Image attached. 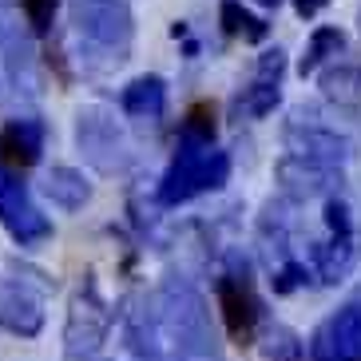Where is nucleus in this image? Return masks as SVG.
Here are the masks:
<instances>
[{
	"label": "nucleus",
	"instance_id": "3",
	"mask_svg": "<svg viewBox=\"0 0 361 361\" xmlns=\"http://www.w3.org/2000/svg\"><path fill=\"white\" fill-rule=\"evenodd\" d=\"M226 179H231V155L226 151L179 143L171 167L163 171L159 187H155V199H159V207H183V202L199 199L207 191H219Z\"/></svg>",
	"mask_w": 361,
	"mask_h": 361
},
{
	"label": "nucleus",
	"instance_id": "27",
	"mask_svg": "<svg viewBox=\"0 0 361 361\" xmlns=\"http://www.w3.org/2000/svg\"><path fill=\"white\" fill-rule=\"evenodd\" d=\"M258 4H262V8H278V4H282V0H258Z\"/></svg>",
	"mask_w": 361,
	"mask_h": 361
},
{
	"label": "nucleus",
	"instance_id": "16",
	"mask_svg": "<svg viewBox=\"0 0 361 361\" xmlns=\"http://www.w3.org/2000/svg\"><path fill=\"white\" fill-rule=\"evenodd\" d=\"M318 274L322 282H341V278L353 270V262H357V243H353V234H329L326 243L318 246Z\"/></svg>",
	"mask_w": 361,
	"mask_h": 361
},
{
	"label": "nucleus",
	"instance_id": "9",
	"mask_svg": "<svg viewBox=\"0 0 361 361\" xmlns=\"http://www.w3.org/2000/svg\"><path fill=\"white\" fill-rule=\"evenodd\" d=\"M214 298H219V310H223V326L231 334V341L246 345V341H255V326L262 318V310H258V298L250 290V278L246 270H231V274H219L214 282Z\"/></svg>",
	"mask_w": 361,
	"mask_h": 361
},
{
	"label": "nucleus",
	"instance_id": "13",
	"mask_svg": "<svg viewBox=\"0 0 361 361\" xmlns=\"http://www.w3.org/2000/svg\"><path fill=\"white\" fill-rule=\"evenodd\" d=\"M44 143H48V123L44 119H36V116L8 119L4 131H0V163L8 171L36 167L44 155Z\"/></svg>",
	"mask_w": 361,
	"mask_h": 361
},
{
	"label": "nucleus",
	"instance_id": "23",
	"mask_svg": "<svg viewBox=\"0 0 361 361\" xmlns=\"http://www.w3.org/2000/svg\"><path fill=\"white\" fill-rule=\"evenodd\" d=\"M306 282H310V270H306V262H298V258H286V262L274 270V278H270L274 294H294V290H302Z\"/></svg>",
	"mask_w": 361,
	"mask_h": 361
},
{
	"label": "nucleus",
	"instance_id": "7",
	"mask_svg": "<svg viewBox=\"0 0 361 361\" xmlns=\"http://www.w3.org/2000/svg\"><path fill=\"white\" fill-rule=\"evenodd\" d=\"M36 270H24V278H0V329L12 338H40L44 329V302L52 282H32Z\"/></svg>",
	"mask_w": 361,
	"mask_h": 361
},
{
	"label": "nucleus",
	"instance_id": "12",
	"mask_svg": "<svg viewBox=\"0 0 361 361\" xmlns=\"http://www.w3.org/2000/svg\"><path fill=\"white\" fill-rule=\"evenodd\" d=\"M274 179L282 183V195L286 202H302V199H318V195H329L334 187L341 183V171L338 167H322V163H310V159H278L274 167Z\"/></svg>",
	"mask_w": 361,
	"mask_h": 361
},
{
	"label": "nucleus",
	"instance_id": "25",
	"mask_svg": "<svg viewBox=\"0 0 361 361\" xmlns=\"http://www.w3.org/2000/svg\"><path fill=\"white\" fill-rule=\"evenodd\" d=\"M282 75H286V52L282 48H270V52L258 56V68H255L258 84H282Z\"/></svg>",
	"mask_w": 361,
	"mask_h": 361
},
{
	"label": "nucleus",
	"instance_id": "5",
	"mask_svg": "<svg viewBox=\"0 0 361 361\" xmlns=\"http://www.w3.org/2000/svg\"><path fill=\"white\" fill-rule=\"evenodd\" d=\"M75 147L99 175H116V171L128 167L131 151L128 139H123V128L116 123V116L107 107H80L75 116Z\"/></svg>",
	"mask_w": 361,
	"mask_h": 361
},
{
	"label": "nucleus",
	"instance_id": "28",
	"mask_svg": "<svg viewBox=\"0 0 361 361\" xmlns=\"http://www.w3.org/2000/svg\"><path fill=\"white\" fill-rule=\"evenodd\" d=\"M4 4H8V0H0V8H4Z\"/></svg>",
	"mask_w": 361,
	"mask_h": 361
},
{
	"label": "nucleus",
	"instance_id": "22",
	"mask_svg": "<svg viewBox=\"0 0 361 361\" xmlns=\"http://www.w3.org/2000/svg\"><path fill=\"white\" fill-rule=\"evenodd\" d=\"M306 350V341L298 338L290 326H270L262 334V357L266 361H298Z\"/></svg>",
	"mask_w": 361,
	"mask_h": 361
},
{
	"label": "nucleus",
	"instance_id": "15",
	"mask_svg": "<svg viewBox=\"0 0 361 361\" xmlns=\"http://www.w3.org/2000/svg\"><path fill=\"white\" fill-rule=\"evenodd\" d=\"M44 195H48L52 207H60V211H84L87 202H92V183H87L84 171L60 163V167H52L44 175Z\"/></svg>",
	"mask_w": 361,
	"mask_h": 361
},
{
	"label": "nucleus",
	"instance_id": "14",
	"mask_svg": "<svg viewBox=\"0 0 361 361\" xmlns=\"http://www.w3.org/2000/svg\"><path fill=\"white\" fill-rule=\"evenodd\" d=\"M119 111L131 119H155L167 111V80L163 75H139L119 92Z\"/></svg>",
	"mask_w": 361,
	"mask_h": 361
},
{
	"label": "nucleus",
	"instance_id": "19",
	"mask_svg": "<svg viewBox=\"0 0 361 361\" xmlns=\"http://www.w3.org/2000/svg\"><path fill=\"white\" fill-rule=\"evenodd\" d=\"M278 99H282V84H250L243 92V96H234V116H243V119H262L270 116L278 107Z\"/></svg>",
	"mask_w": 361,
	"mask_h": 361
},
{
	"label": "nucleus",
	"instance_id": "10",
	"mask_svg": "<svg viewBox=\"0 0 361 361\" xmlns=\"http://www.w3.org/2000/svg\"><path fill=\"white\" fill-rule=\"evenodd\" d=\"M286 151L294 159H310L322 167H338L353 155V143L345 135H338L334 128H322L306 116H294L286 123Z\"/></svg>",
	"mask_w": 361,
	"mask_h": 361
},
{
	"label": "nucleus",
	"instance_id": "18",
	"mask_svg": "<svg viewBox=\"0 0 361 361\" xmlns=\"http://www.w3.org/2000/svg\"><path fill=\"white\" fill-rule=\"evenodd\" d=\"M219 20H223V32L226 36H246L250 44H262L270 36V24L262 16H250L243 8V0H223L219 4Z\"/></svg>",
	"mask_w": 361,
	"mask_h": 361
},
{
	"label": "nucleus",
	"instance_id": "2",
	"mask_svg": "<svg viewBox=\"0 0 361 361\" xmlns=\"http://www.w3.org/2000/svg\"><path fill=\"white\" fill-rule=\"evenodd\" d=\"M72 28L80 40V60L92 72L119 68L135 40V16L128 0H72Z\"/></svg>",
	"mask_w": 361,
	"mask_h": 361
},
{
	"label": "nucleus",
	"instance_id": "11",
	"mask_svg": "<svg viewBox=\"0 0 361 361\" xmlns=\"http://www.w3.org/2000/svg\"><path fill=\"white\" fill-rule=\"evenodd\" d=\"M0 72L8 75V84L24 96H36V52L32 40L20 24L8 16V8H0Z\"/></svg>",
	"mask_w": 361,
	"mask_h": 361
},
{
	"label": "nucleus",
	"instance_id": "20",
	"mask_svg": "<svg viewBox=\"0 0 361 361\" xmlns=\"http://www.w3.org/2000/svg\"><path fill=\"white\" fill-rule=\"evenodd\" d=\"M322 92L338 104H357L361 99V68H350V64H338L322 72Z\"/></svg>",
	"mask_w": 361,
	"mask_h": 361
},
{
	"label": "nucleus",
	"instance_id": "6",
	"mask_svg": "<svg viewBox=\"0 0 361 361\" xmlns=\"http://www.w3.org/2000/svg\"><path fill=\"white\" fill-rule=\"evenodd\" d=\"M0 226L12 234V243L20 250H36L52 238V219L36 207L20 175L4 163H0Z\"/></svg>",
	"mask_w": 361,
	"mask_h": 361
},
{
	"label": "nucleus",
	"instance_id": "21",
	"mask_svg": "<svg viewBox=\"0 0 361 361\" xmlns=\"http://www.w3.org/2000/svg\"><path fill=\"white\" fill-rule=\"evenodd\" d=\"M179 143L187 147H214V107L211 104H199L187 111L179 128Z\"/></svg>",
	"mask_w": 361,
	"mask_h": 361
},
{
	"label": "nucleus",
	"instance_id": "24",
	"mask_svg": "<svg viewBox=\"0 0 361 361\" xmlns=\"http://www.w3.org/2000/svg\"><path fill=\"white\" fill-rule=\"evenodd\" d=\"M20 12H24V20H28V28H32L36 36H48V32H52L56 0H20Z\"/></svg>",
	"mask_w": 361,
	"mask_h": 361
},
{
	"label": "nucleus",
	"instance_id": "26",
	"mask_svg": "<svg viewBox=\"0 0 361 361\" xmlns=\"http://www.w3.org/2000/svg\"><path fill=\"white\" fill-rule=\"evenodd\" d=\"M326 4H329V0H294V12H298V16H318Z\"/></svg>",
	"mask_w": 361,
	"mask_h": 361
},
{
	"label": "nucleus",
	"instance_id": "1",
	"mask_svg": "<svg viewBox=\"0 0 361 361\" xmlns=\"http://www.w3.org/2000/svg\"><path fill=\"white\" fill-rule=\"evenodd\" d=\"M131 361H223L211 310L187 278H167L123 322Z\"/></svg>",
	"mask_w": 361,
	"mask_h": 361
},
{
	"label": "nucleus",
	"instance_id": "8",
	"mask_svg": "<svg viewBox=\"0 0 361 361\" xmlns=\"http://www.w3.org/2000/svg\"><path fill=\"white\" fill-rule=\"evenodd\" d=\"M310 357L314 361H361V306L334 310L314 334H310Z\"/></svg>",
	"mask_w": 361,
	"mask_h": 361
},
{
	"label": "nucleus",
	"instance_id": "17",
	"mask_svg": "<svg viewBox=\"0 0 361 361\" xmlns=\"http://www.w3.org/2000/svg\"><path fill=\"white\" fill-rule=\"evenodd\" d=\"M338 52H345V32H341V28H334V24H322V28H314V36H310V44H306V52H302V60H298V72L314 75L329 60V56H338Z\"/></svg>",
	"mask_w": 361,
	"mask_h": 361
},
{
	"label": "nucleus",
	"instance_id": "4",
	"mask_svg": "<svg viewBox=\"0 0 361 361\" xmlns=\"http://www.w3.org/2000/svg\"><path fill=\"white\" fill-rule=\"evenodd\" d=\"M111 306L99 294L96 274H84L72 290L64 322V361H104V345L111 334Z\"/></svg>",
	"mask_w": 361,
	"mask_h": 361
}]
</instances>
